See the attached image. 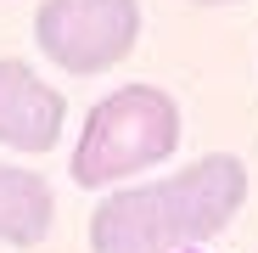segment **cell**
<instances>
[{"label": "cell", "instance_id": "3957f363", "mask_svg": "<svg viewBox=\"0 0 258 253\" xmlns=\"http://www.w3.org/2000/svg\"><path fill=\"white\" fill-rule=\"evenodd\" d=\"M141 6L135 0H45L34 17V39L68 73H107L135 51Z\"/></svg>", "mask_w": 258, "mask_h": 253}, {"label": "cell", "instance_id": "7a4b0ae2", "mask_svg": "<svg viewBox=\"0 0 258 253\" xmlns=\"http://www.w3.org/2000/svg\"><path fill=\"white\" fill-rule=\"evenodd\" d=\"M174 146H180L174 96L157 90V84H123L84 118V135L68 169L79 186H112L123 175H141V169L174 158Z\"/></svg>", "mask_w": 258, "mask_h": 253}, {"label": "cell", "instance_id": "8992f818", "mask_svg": "<svg viewBox=\"0 0 258 253\" xmlns=\"http://www.w3.org/2000/svg\"><path fill=\"white\" fill-rule=\"evenodd\" d=\"M202 6H230V0H202Z\"/></svg>", "mask_w": 258, "mask_h": 253}, {"label": "cell", "instance_id": "6da1fadb", "mask_svg": "<svg viewBox=\"0 0 258 253\" xmlns=\"http://www.w3.org/2000/svg\"><path fill=\"white\" fill-rule=\"evenodd\" d=\"M247 197V163L208 152L152 186L107 191L90 214V253H191L213 242Z\"/></svg>", "mask_w": 258, "mask_h": 253}, {"label": "cell", "instance_id": "5b68a950", "mask_svg": "<svg viewBox=\"0 0 258 253\" xmlns=\"http://www.w3.org/2000/svg\"><path fill=\"white\" fill-rule=\"evenodd\" d=\"M56 220L51 186L34 175V169L0 163V242L6 247H39Z\"/></svg>", "mask_w": 258, "mask_h": 253}, {"label": "cell", "instance_id": "277c9868", "mask_svg": "<svg viewBox=\"0 0 258 253\" xmlns=\"http://www.w3.org/2000/svg\"><path fill=\"white\" fill-rule=\"evenodd\" d=\"M62 124H68V102L28 62L0 57V146L51 152L62 141Z\"/></svg>", "mask_w": 258, "mask_h": 253}]
</instances>
